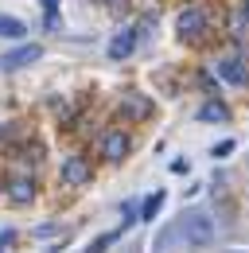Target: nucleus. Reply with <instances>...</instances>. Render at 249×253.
I'll return each instance as SVG.
<instances>
[{
	"mask_svg": "<svg viewBox=\"0 0 249 253\" xmlns=\"http://www.w3.org/2000/svg\"><path fill=\"white\" fill-rule=\"evenodd\" d=\"M183 238H187L191 250L210 246V242H214V222L207 218V214H187V218H183Z\"/></svg>",
	"mask_w": 249,
	"mask_h": 253,
	"instance_id": "1",
	"label": "nucleus"
},
{
	"mask_svg": "<svg viewBox=\"0 0 249 253\" xmlns=\"http://www.w3.org/2000/svg\"><path fill=\"white\" fill-rule=\"evenodd\" d=\"M39 59H43V47H39V43H24V47H16V51L0 55V66H4V70H20V66L39 63Z\"/></svg>",
	"mask_w": 249,
	"mask_h": 253,
	"instance_id": "2",
	"label": "nucleus"
},
{
	"mask_svg": "<svg viewBox=\"0 0 249 253\" xmlns=\"http://www.w3.org/2000/svg\"><path fill=\"white\" fill-rule=\"evenodd\" d=\"M90 164L82 156H66L62 160V183H70V187H82V183H90Z\"/></svg>",
	"mask_w": 249,
	"mask_h": 253,
	"instance_id": "3",
	"label": "nucleus"
},
{
	"mask_svg": "<svg viewBox=\"0 0 249 253\" xmlns=\"http://www.w3.org/2000/svg\"><path fill=\"white\" fill-rule=\"evenodd\" d=\"M214 74L222 78V82H230V86H242V82H249V70L242 59H218L214 63Z\"/></svg>",
	"mask_w": 249,
	"mask_h": 253,
	"instance_id": "4",
	"label": "nucleus"
},
{
	"mask_svg": "<svg viewBox=\"0 0 249 253\" xmlns=\"http://www.w3.org/2000/svg\"><path fill=\"white\" fill-rule=\"evenodd\" d=\"M175 28H179L183 39H199V35L207 32V16H203L199 8H187L183 16H179V24H175Z\"/></svg>",
	"mask_w": 249,
	"mask_h": 253,
	"instance_id": "5",
	"label": "nucleus"
},
{
	"mask_svg": "<svg viewBox=\"0 0 249 253\" xmlns=\"http://www.w3.org/2000/svg\"><path fill=\"white\" fill-rule=\"evenodd\" d=\"M132 47H136V32L124 28V32H117L113 39H109V59H128Z\"/></svg>",
	"mask_w": 249,
	"mask_h": 253,
	"instance_id": "6",
	"label": "nucleus"
},
{
	"mask_svg": "<svg viewBox=\"0 0 249 253\" xmlns=\"http://www.w3.org/2000/svg\"><path fill=\"white\" fill-rule=\"evenodd\" d=\"M101 152H105V160H124V152H128V136L124 132H109L105 136V144H101Z\"/></svg>",
	"mask_w": 249,
	"mask_h": 253,
	"instance_id": "7",
	"label": "nucleus"
},
{
	"mask_svg": "<svg viewBox=\"0 0 249 253\" xmlns=\"http://www.w3.org/2000/svg\"><path fill=\"white\" fill-rule=\"evenodd\" d=\"M28 28H24V20H16V16H0V39H24Z\"/></svg>",
	"mask_w": 249,
	"mask_h": 253,
	"instance_id": "8",
	"label": "nucleus"
},
{
	"mask_svg": "<svg viewBox=\"0 0 249 253\" xmlns=\"http://www.w3.org/2000/svg\"><path fill=\"white\" fill-rule=\"evenodd\" d=\"M8 195H12V203H31V199H35V187H31V179H12V183H8Z\"/></svg>",
	"mask_w": 249,
	"mask_h": 253,
	"instance_id": "9",
	"label": "nucleus"
},
{
	"mask_svg": "<svg viewBox=\"0 0 249 253\" xmlns=\"http://www.w3.org/2000/svg\"><path fill=\"white\" fill-rule=\"evenodd\" d=\"M199 121H230V109H226L222 101H207V105L199 109Z\"/></svg>",
	"mask_w": 249,
	"mask_h": 253,
	"instance_id": "10",
	"label": "nucleus"
},
{
	"mask_svg": "<svg viewBox=\"0 0 249 253\" xmlns=\"http://www.w3.org/2000/svg\"><path fill=\"white\" fill-rule=\"evenodd\" d=\"M121 113H128V117H148V101H144V97H136V94H124Z\"/></svg>",
	"mask_w": 249,
	"mask_h": 253,
	"instance_id": "11",
	"label": "nucleus"
},
{
	"mask_svg": "<svg viewBox=\"0 0 249 253\" xmlns=\"http://www.w3.org/2000/svg\"><path fill=\"white\" fill-rule=\"evenodd\" d=\"M160 207H164V191L148 195V199H144V207H140V222H152L156 214H160Z\"/></svg>",
	"mask_w": 249,
	"mask_h": 253,
	"instance_id": "12",
	"label": "nucleus"
},
{
	"mask_svg": "<svg viewBox=\"0 0 249 253\" xmlns=\"http://www.w3.org/2000/svg\"><path fill=\"white\" fill-rule=\"evenodd\" d=\"M113 242H117V234H101L97 242H90V250H86V253H105L109 246H113Z\"/></svg>",
	"mask_w": 249,
	"mask_h": 253,
	"instance_id": "13",
	"label": "nucleus"
},
{
	"mask_svg": "<svg viewBox=\"0 0 249 253\" xmlns=\"http://www.w3.org/2000/svg\"><path fill=\"white\" fill-rule=\"evenodd\" d=\"M121 218H124V226H132V222H140V214H136V207H132V203H124Z\"/></svg>",
	"mask_w": 249,
	"mask_h": 253,
	"instance_id": "14",
	"label": "nucleus"
},
{
	"mask_svg": "<svg viewBox=\"0 0 249 253\" xmlns=\"http://www.w3.org/2000/svg\"><path fill=\"white\" fill-rule=\"evenodd\" d=\"M226 152H234V140H222V144L214 148V156H226Z\"/></svg>",
	"mask_w": 249,
	"mask_h": 253,
	"instance_id": "15",
	"label": "nucleus"
},
{
	"mask_svg": "<svg viewBox=\"0 0 249 253\" xmlns=\"http://www.w3.org/2000/svg\"><path fill=\"white\" fill-rule=\"evenodd\" d=\"M246 12H249V0H246Z\"/></svg>",
	"mask_w": 249,
	"mask_h": 253,
	"instance_id": "16",
	"label": "nucleus"
}]
</instances>
